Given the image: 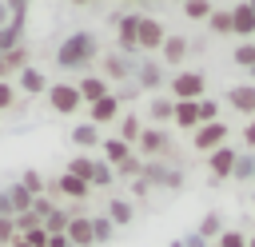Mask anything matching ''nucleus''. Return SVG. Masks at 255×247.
Segmentation results:
<instances>
[{"mask_svg":"<svg viewBox=\"0 0 255 247\" xmlns=\"http://www.w3.org/2000/svg\"><path fill=\"white\" fill-rule=\"evenodd\" d=\"M96 60H100V40H96V32H72V36L60 44V52H56V64H60L64 72L92 68Z\"/></svg>","mask_w":255,"mask_h":247,"instance_id":"f257e3e1","label":"nucleus"},{"mask_svg":"<svg viewBox=\"0 0 255 247\" xmlns=\"http://www.w3.org/2000/svg\"><path fill=\"white\" fill-rule=\"evenodd\" d=\"M171 147H175V143H171V135H167L163 127H143L139 139H135V155H139V159H163Z\"/></svg>","mask_w":255,"mask_h":247,"instance_id":"f03ea898","label":"nucleus"},{"mask_svg":"<svg viewBox=\"0 0 255 247\" xmlns=\"http://www.w3.org/2000/svg\"><path fill=\"white\" fill-rule=\"evenodd\" d=\"M223 143H227V124H223V120H215V124H199V127L191 131V151L211 155V151L223 147Z\"/></svg>","mask_w":255,"mask_h":247,"instance_id":"7ed1b4c3","label":"nucleus"},{"mask_svg":"<svg viewBox=\"0 0 255 247\" xmlns=\"http://www.w3.org/2000/svg\"><path fill=\"white\" fill-rule=\"evenodd\" d=\"M167 88H171V100H203L207 80H203V72H175L167 80Z\"/></svg>","mask_w":255,"mask_h":247,"instance_id":"20e7f679","label":"nucleus"},{"mask_svg":"<svg viewBox=\"0 0 255 247\" xmlns=\"http://www.w3.org/2000/svg\"><path fill=\"white\" fill-rule=\"evenodd\" d=\"M163 24L159 20H151V16H139V28H135V52H159V44H163Z\"/></svg>","mask_w":255,"mask_h":247,"instance_id":"39448f33","label":"nucleus"},{"mask_svg":"<svg viewBox=\"0 0 255 247\" xmlns=\"http://www.w3.org/2000/svg\"><path fill=\"white\" fill-rule=\"evenodd\" d=\"M48 104H52V112H60V116H72L76 108H80V92H76V84H48Z\"/></svg>","mask_w":255,"mask_h":247,"instance_id":"423d86ee","label":"nucleus"},{"mask_svg":"<svg viewBox=\"0 0 255 247\" xmlns=\"http://www.w3.org/2000/svg\"><path fill=\"white\" fill-rule=\"evenodd\" d=\"M187 52H191L187 36H175V32H167V36H163V44H159V56H155V60H159L163 68H167V64H171V68H179V64L187 60Z\"/></svg>","mask_w":255,"mask_h":247,"instance_id":"0eeeda50","label":"nucleus"},{"mask_svg":"<svg viewBox=\"0 0 255 247\" xmlns=\"http://www.w3.org/2000/svg\"><path fill=\"white\" fill-rule=\"evenodd\" d=\"M120 108H124V100H120L116 92H108L104 100H96V104L88 108V124H92V127H100V124H112V120H120Z\"/></svg>","mask_w":255,"mask_h":247,"instance_id":"6e6552de","label":"nucleus"},{"mask_svg":"<svg viewBox=\"0 0 255 247\" xmlns=\"http://www.w3.org/2000/svg\"><path fill=\"white\" fill-rule=\"evenodd\" d=\"M64 239L72 247H96V235H92V215H72L68 227H64Z\"/></svg>","mask_w":255,"mask_h":247,"instance_id":"1a4fd4ad","label":"nucleus"},{"mask_svg":"<svg viewBox=\"0 0 255 247\" xmlns=\"http://www.w3.org/2000/svg\"><path fill=\"white\" fill-rule=\"evenodd\" d=\"M135 28H139V12H120L116 16V40H120V56L135 52Z\"/></svg>","mask_w":255,"mask_h":247,"instance_id":"9d476101","label":"nucleus"},{"mask_svg":"<svg viewBox=\"0 0 255 247\" xmlns=\"http://www.w3.org/2000/svg\"><path fill=\"white\" fill-rule=\"evenodd\" d=\"M171 124L183 131L199 127V100H171Z\"/></svg>","mask_w":255,"mask_h":247,"instance_id":"9b49d317","label":"nucleus"},{"mask_svg":"<svg viewBox=\"0 0 255 247\" xmlns=\"http://www.w3.org/2000/svg\"><path fill=\"white\" fill-rule=\"evenodd\" d=\"M235 155H239V147H215L211 155H207V171H211V179H231V167H235Z\"/></svg>","mask_w":255,"mask_h":247,"instance_id":"f8f14e48","label":"nucleus"},{"mask_svg":"<svg viewBox=\"0 0 255 247\" xmlns=\"http://www.w3.org/2000/svg\"><path fill=\"white\" fill-rule=\"evenodd\" d=\"M128 72H131V64H128L120 52H100V72H96V76H100L104 84H108V80H124Z\"/></svg>","mask_w":255,"mask_h":247,"instance_id":"ddd939ff","label":"nucleus"},{"mask_svg":"<svg viewBox=\"0 0 255 247\" xmlns=\"http://www.w3.org/2000/svg\"><path fill=\"white\" fill-rule=\"evenodd\" d=\"M135 80H139V88H155V92L167 84V76H163V64H159L155 56H147V60L135 68Z\"/></svg>","mask_w":255,"mask_h":247,"instance_id":"4468645a","label":"nucleus"},{"mask_svg":"<svg viewBox=\"0 0 255 247\" xmlns=\"http://www.w3.org/2000/svg\"><path fill=\"white\" fill-rule=\"evenodd\" d=\"M231 32L243 36V44L255 36V12H251V4H235L231 8Z\"/></svg>","mask_w":255,"mask_h":247,"instance_id":"2eb2a0df","label":"nucleus"},{"mask_svg":"<svg viewBox=\"0 0 255 247\" xmlns=\"http://www.w3.org/2000/svg\"><path fill=\"white\" fill-rule=\"evenodd\" d=\"M76 92H80V104H88V108H92L96 100H104V96H108V84H104L100 76H80V80H76Z\"/></svg>","mask_w":255,"mask_h":247,"instance_id":"dca6fc26","label":"nucleus"},{"mask_svg":"<svg viewBox=\"0 0 255 247\" xmlns=\"http://www.w3.org/2000/svg\"><path fill=\"white\" fill-rule=\"evenodd\" d=\"M28 60H32V48H28V44H20V48H12L8 56H0V68H4V80H12V76H20V72L28 68Z\"/></svg>","mask_w":255,"mask_h":247,"instance_id":"f3484780","label":"nucleus"},{"mask_svg":"<svg viewBox=\"0 0 255 247\" xmlns=\"http://www.w3.org/2000/svg\"><path fill=\"white\" fill-rule=\"evenodd\" d=\"M227 104L235 112H243V116H255V84H235L227 92Z\"/></svg>","mask_w":255,"mask_h":247,"instance_id":"a211bd4d","label":"nucleus"},{"mask_svg":"<svg viewBox=\"0 0 255 247\" xmlns=\"http://www.w3.org/2000/svg\"><path fill=\"white\" fill-rule=\"evenodd\" d=\"M16 84H20V92H28V96H44V92H48L44 72H40V68H32V64H28V68L16 76Z\"/></svg>","mask_w":255,"mask_h":247,"instance_id":"6ab92c4d","label":"nucleus"},{"mask_svg":"<svg viewBox=\"0 0 255 247\" xmlns=\"http://www.w3.org/2000/svg\"><path fill=\"white\" fill-rule=\"evenodd\" d=\"M100 147H104V163H108V167H120V163L131 155V147H128L124 139H116V135H112V139H104Z\"/></svg>","mask_w":255,"mask_h":247,"instance_id":"aec40b11","label":"nucleus"},{"mask_svg":"<svg viewBox=\"0 0 255 247\" xmlns=\"http://www.w3.org/2000/svg\"><path fill=\"white\" fill-rule=\"evenodd\" d=\"M92 167H96V159H92V155H72L64 171H68L72 179H80V183H88V187H92Z\"/></svg>","mask_w":255,"mask_h":247,"instance_id":"412c9836","label":"nucleus"},{"mask_svg":"<svg viewBox=\"0 0 255 247\" xmlns=\"http://www.w3.org/2000/svg\"><path fill=\"white\" fill-rule=\"evenodd\" d=\"M147 116H151V127L171 124V100H167V96H155V100H151V108H147Z\"/></svg>","mask_w":255,"mask_h":247,"instance_id":"4be33fe9","label":"nucleus"},{"mask_svg":"<svg viewBox=\"0 0 255 247\" xmlns=\"http://www.w3.org/2000/svg\"><path fill=\"white\" fill-rule=\"evenodd\" d=\"M139 131H143V124H139V116H120V135H116V139H124L128 147H135V139H139Z\"/></svg>","mask_w":255,"mask_h":247,"instance_id":"5701e85b","label":"nucleus"},{"mask_svg":"<svg viewBox=\"0 0 255 247\" xmlns=\"http://www.w3.org/2000/svg\"><path fill=\"white\" fill-rule=\"evenodd\" d=\"M4 195H8V203H12V219L16 215H24L28 207H32V195L20 187V183H12V187H4Z\"/></svg>","mask_w":255,"mask_h":247,"instance_id":"b1692460","label":"nucleus"},{"mask_svg":"<svg viewBox=\"0 0 255 247\" xmlns=\"http://www.w3.org/2000/svg\"><path fill=\"white\" fill-rule=\"evenodd\" d=\"M207 28H211L215 36H231V8H211Z\"/></svg>","mask_w":255,"mask_h":247,"instance_id":"393cba45","label":"nucleus"},{"mask_svg":"<svg viewBox=\"0 0 255 247\" xmlns=\"http://www.w3.org/2000/svg\"><path fill=\"white\" fill-rule=\"evenodd\" d=\"M72 143H80V147H100V143H104V135H100V127L80 124V127L72 131Z\"/></svg>","mask_w":255,"mask_h":247,"instance_id":"a878e982","label":"nucleus"},{"mask_svg":"<svg viewBox=\"0 0 255 247\" xmlns=\"http://www.w3.org/2000/svg\"><path fill=\"white\" fill-rule=\"evenodd\" d=\"M16 183H20V187H24V191L36 199V195H44V183H48V179H44L36 167H28V171H20V179H16Z\"/></svg>","mask_w":255,"mask_h":247,"instance_id":"bb28decb","label":"nucleus"},{"mask_svg":"<svg viewBox=\"0 0 255 247\" xmlns=\"http://www.w3.org/2000/svg\"><path fill=\"white\" fill-rule=\"evenodd\" d=\"M219 231H223V219H219V211H207V215L199 219V231H195V235L207 243V239H219Z\"/></svg>","mask_w":255,"mask_h":247,"instance_id":"cd10ccee","label":"nucleus"},{"mask_svg":"<svg viewBox=\"0 0 255 247\" xmlns=\"http://www.w3.org/2000/svg\"><path fill=\"white\" fill-rule=\"evenodd\" d=\"M24 44V28H16V24H4L0 28V56H8L12 48H20Z\"/></svg>","mask_w":255,"mask_h":247,"instance_id":"c85d7f7f","label":"nucleus"},{"mask_svg":"<svg viewBox=\"0 0 255 247\" xmlns=\"http://www.w3.org/2000/svg\"><path fill=\"white\" fill-rule=\"evenodd\" d=\"M251 175H255V151H239L235 167H231V179H251Z\"/></svg>","mask_w":255,"mask_h":247,"instance_id":"c756f323","label":"nucleus"},{"mask_svg":"<svg viewBox=\"0 0 255 247\" xmlns=\"http://www.w3.org/2000/svg\"><path fill=\"white\" fill-rule=\"evenodd\" d=\"M112 171H116V179H139V171H143V159L131 151V155H128L120 167H112Z\"/></svg>","mask_w":255,"mask_h":247,"instance_id":"7c9ffc66","label":"nucleus"},{"mask_svg":"<svg viewBox=\"0 0 255 247\" xmlns=\"http://www.w3.org/2000/svg\"><path fill=\"white\" fill-rule=\"evenodd\" d=\"M131 215H135V211H131L128 199H112V203H108V219H112V227H116V223H131Z\"/></svg>","mask_w":255,"mask_h":247,"instance_id":"2f4dec72","label":"nucleus"},{"mask_svg":"<svg viewBox=\"0 0 255 247\" xmlns=\"http://www.w3.org/2000/svg\"><path fill=\"white\" fill-rule=\"evenodd\" d=\"M68 219H72V211H64V207H56V211H52V215H48V219H44L40 227H44L48 235H64V227H68Z\"/></svg>","mask_w":255,"mask_h":247,"instance_id":"473e14b6","label":"nucleus"},{"mask_svg":"<svg viewBox=\"0 0 255 247\" xmlns=\"http://www.w3.org/2000/svg\"><path fill=\"white\" fill-rule=\"evenodd\" d=\"M211 8H215V4H207V0H187V4H183V16H187V20H207Z\"/></svg>","mask_w":255,"mask_h":247,"instance_id":"72a5a7b5","label":"nucleus"},{"mask_svg":"<svg viewBox=\"0 0 255 247\" xmlns=\"http://www.w3.org/2000/svg\"><path fill=\"white\" fill-rule=\"evenodd\" d=\"M108 183H116V171H112L104 159H96V167H92V187H108Z\"/></svg>","mask_w":255,"mask_h":247,"instance_id":"f704fd0d","label":"nucleus"},{"mask_svg":"<svg viewBox=\"0 0 255 247\" xmlns=\"http://www.w3.org/2000/svg\"><path fill=\"white\" fill-rule=\"evenodd\" d=\"M56 207H60V203H56V199H48V195H36V199H32V207H28V211H32V215H36V219H40V223H44V219H48V215H52V211H56Z\"/></svg>","mask_w":255,"mask_h":247,"instance_id":"c9c22d12","label":"nucleus"},{"mask_svg":"<svg viewBox=\"0 0 255 247\" xmlns=\"http://www.w3.org/2000/svg\"><path fill=\"white\" fill-rule=\"evenodd\" d=\"M112 231H116V227H112V219H108V215H92V235H96V243H108V239H112Z\"/></svg>","mask_w":255,"mask_h":247,"instance_id":"e433bc0d","label":"nucleus"},{"mask_svg":"<svg viewBox=\"0 0 255 247\" xmlns=\"http://www.w3.org/2000/svg\"><path fill=\"white\" fill-rule=\"evenodd\" d=\"M215 247H247V235H243V231H235V227H227V231H219Z\"/></svg>","mask_w":255,"mask_h":247,"instance_id":"4c0bfd02","label":"nucleus"},{"mask_svg":"<svg viewBox=\"0 0 255 247\" xmlns=\"http://www.w3.org/2000/svg\"><path fill=\"white\" fill-rule=\"evenodd\" d=\"M235 64H239V68H251V64H255V40H247V44L235 48Z\"/></svg>","mask_w":255,"mask_h":247,"instance_id":"58836bf2","label":"nucleus"},{"mask_svg":"<svg viewBox=\"0 0 255 247\" xmlns=\"http://www.w3.org/2000/svg\"><path fill=\"white\" fill-rule=\"evenodd\" d=\"M219 120V104L215 100H199V124H215Z\"/></svg>","mask_w":255,"mask_h":247,"instance_id":"ea45409f","label":"nucleus"},{"mask_svg":"<svg viewBox=\"0 0 255 247\" xmlns=\"http://www.w3.org/2000/svg\"><path fill=\"white\" fill-rule=\"evenodd\" d=\"M8 108H16V84L0 80V112H8Z\"/></svg>","mask_w":255,"mask_h":247,"instance_id":"a19ab883","label":"nucleus"},{"mask_svg":"<svg viewBox=\"0 0 255 247\" xmlns=\"http://www.w3.org/2000/svg\"><path fill=\"white\" fill-rule=\"evenodd\" d=\"M20 239H24L28 247H48V231H44V227H32V231L20 235Z\"/></svg>","mask_w":255,"mask_h":247,"instance_id":"79ce46f5","label":"nucleus"},{"mask_svg":"<svg viewBox=\"0 0 255 247\" xmlns=\"http://www.w3.org/2000/svg\"><path fill=\"white\" fill-rule=\"evenodd\" d=\"M16 239V227H12V219H0V247H8Z\"/></svg>","mask_w":255,"mask_h":247,"instance_id":"37998d69","label":"nucleus"},{"mask_svg":"<svg viewBox=\"0 0 255 247\" xmlns=\"http://www.w3.org/2000/svg\"><path fill=\"white\" fill-rule=\"evenodd\" d=\"M163 187H171V191H175V187H183V171H179V167H171V171L163 175Z\"/></svg>","mask_w":255,"mask_h":247,"instance_id":"c03bdc74","label":"nucleus"},{"mask_svg":"<svg viewBox=\"0 0 255 247\" xmlns=\"http://www.w3.org/2000/svg\"><path fill=\"white\" fill-rule=\"evenodd\" d=\"M243 143H247V147H255V120L243 127Z\"/></svg>","mask_w":255,"mask_h":247,"instance_id":"a18cd8bd","label":"nucleus"},{"mask_svg":"<svg viewBox=\"0 0 255 247\" xmlns=\"http://www.w3.org/2000/svg\"><path fill=\"white\" fill-rule=\"evenodd\" d=\"M48 247H72V243H68L64 235H48Z\"/></svg>","mask_w":255,"mask_h":247,"instance_id":"49530a36","label":"nucleus"},{"mask_svg":"<svg viewBox=\"0 0 255 247\" xmlns=\"http://www.w3.org/2000/svg\"><path fill=\"white\" fill-rule=\"evenodd\" d=\"M183 247H207V243H203V239H199V235H191V239H187V243H183Z\"/></svg>","mask_w":255,"mask_h":247,"instance_id":"de8ad7c7","label":"nucleus"},{"mask_svg":"<svg viewBox=\"0 0 255 247\" xmlns=\"http://www.w3.org/2000/svg\"><path fill=\"white\" fill-rule=\"evenodd\" d=\"M8 24V4H0V28Z\"/></svg>","mask_w":255,"mask_h":247,"instance_id":"09e8293b","label":"nucleus"},{"mask_svg":"<svg viewBox=\"0 0 255 247\" xmlns=\"http://www.w3.org/2000/svg\"><path fill=\"white\" fill-rule=\"evenodd\" d=\"M247 72H251V80H255V64H251V68H247Z\"/></svg>","mask_w":255,"mask_h":247,"instance_id":"8fccbe9b","label":"nucleus"},{"mask_svg":"<svg viewBox=\"0 0 255 247\" xmlns=\"http://www.w3.org/2000/svg\"><path fill=\"white\" fill-rule=\"evenodd\" d=\"M247 247H255V239H247Z\"/></svg>","mask_w":255,"mask_h":247,"instance_id":"3c124183","label":"nucleus"},{"mask_svg":"<svg viewBox=\"0 0 255 247\" xmlns=\"http://www.w3.org/2000/svg\"><path fill=\"white\" fill-rule=\"evenodd\" d=\"M251 179H255V175H251Z\"/></svg>","mask_w":255,"mask_h":247,"instance_id":"603ef678","label":"nucleus"}]
</instances>
